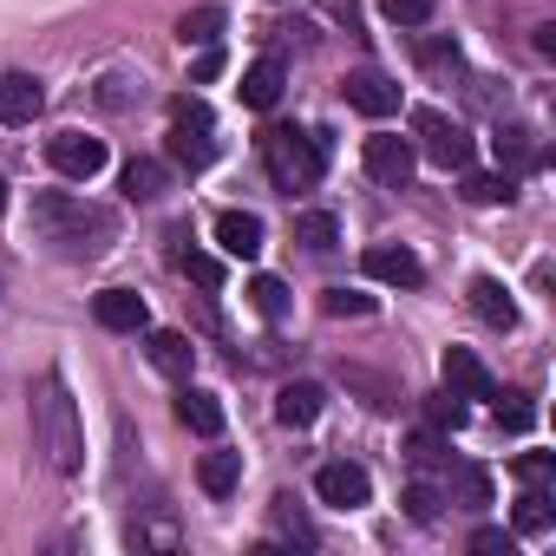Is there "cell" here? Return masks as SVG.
Returning a JSON list of instances; mask_svg holds the SVG:
<instances>
[{
    "label": "cell",
    "mask_w": 556,
    "mask_h": 556,
    "mask_svg": "<svg viewBox=\"0 0 556 556\" xmlns=\"http://www.w3.org/2000/svg\"><path fill=\"white\" fill-rule=\"evenodd\" d=\"M27 229H34V242H47L60 262H92V255H105L112 236H118L112 210H99V203H86V197H73V190H40L34 210H27Z\"/></svg>",
    "instance_id": "1"
},
{
    "label": "cell",
    "mask_w": 556,
    "mask_h": 556,
    "mask_svg": "<svg viewBox=\"0 0 556 556\" xmlns=\"http://www.w3.org/2000/svg\"><path fill=\"white\" fill-rule=\"evenodd\" d=\"M34 445L47 452V465L60 478H73L86 465V426H79V406L60 374H40V387H34Z\"/></svg>",
    "instance_id": "2"
},
{
    "label": "cell",
    "mask_w": 556,
    "mask_h": 556,
    "mask_svg": "<svg viewBox=\"0 0 556 556\" xmlns=\"http://www.w3.org/2000/svg\"><path fill=\"white\" fill-rule=\"evenodd\" d=\"M262 170H268V184L282 197H302L328 170V138L321 131H295V125H268L262 131Z\"/></svg>",
    "instance_id": "3"
},
{
    "label": "cell",
    "mask_w": 556,
    "mask_h": 556,
    "mask_svg": "<svg viewBox=\"0 0 556 556\" xmlns=\"http://www.w3.org/2000/svg\"><path fill=\"white\" fill-rule=\"evenodd\" d=\"M170 164L177 170H210L216 164V118H210L203 99L170 105Z\"/></svg>",
    "instance_id": "4"
},
{
    "label": "cell",
    "mask_w": 556,
    "mask_h": 556,
    "mask_svg": "<svg viewBox=\"0 0 556 556\" xmlns=\"http://www.w3.org/2000/svg\"><path fill=\"white\" fill-rule=\"evenodd\" d=\"M413 138H419V151H426L439 170H471V157H478L471 131H465L458 118H445L439 105H419V112H413Z\"/></svg>",
    "instance_id": "5"
},
{
    "label": "cell",
    "mask_w": 556,
    "mask_h": 556,
    "mask_svg": "<svg viewBox=\"0 0 556 556\" xmlns=\"http://www.w3.org/2000/svg\"><path fill=\"white\" fill-rule=\"evenodd\" d=\"M315 491H321V504H334V510H361V504L374 497V478H367V465L334 458V465L315 471Z\"/></svg>",
    "instance_id": "6"
},
{
    "label": "cell",
    "mask_w": 556,
    "mask_h": 556,
    "mask_svg": "<svg viewBox=\"0 0 556 556\" xmlns=\"http://www.w3.org/2000/svg\"><path fill=\"white\" fill-rule=\"evenodd\" d=\"M47 157H53V170L60 177H99L105 170V138H86V131H60V138H47Z\"/></svg>",
    "instance_id": "7"
},
{
    "label": "cell",
    "mask_w": 556,
    "mask_h": 556,
    "mask_svg": "<svg viewBox=\"0 0 556 556\" xmlns=\"http://www.w3.org/2000/svg\"><path fill=\"white\" fill-rule=\"evenodd\" d=\"M361 164H367V177H374V184H387V190H406L419 157H413V144H406V138H387V131H380V138H367Z\"/></svg>",
    "instance_id": "8"
},
{
    "label": "cell",
    "mask_w": 556,
    "mask_h": 556,
    "mask_svg": "<svg viewBox=\"0 0 556 556\" xmlns=\"http://www.w3.org/2000/svg\"><path fill=\"white\" fill-rule=\"evenodd\" d=\"M361 262H367L374 282H393V289H419V282H426V262H419L406 242H374Z\"/></svg>",
    "instance_id": "9"
},
{
    "label": "cell",
    "mask_w": 556,
    "mask_h": 556,
    "mask_svg": "<svg viewBox=\"0 0 556 556\" xmlns=\"http://www.w3.org/2000/svg\"><path fill=\"white\" fill-rule=\"evenodd\" d=\"M47 112V86L34 73H0V125H34Z\"/></svg>",
    "instance_id": "10"
},
{
    "label": "cell",
    "mask_w": 556,
    "mask_h": 556,
    "mask_svg": "<svg viewBox=\"0 0 556 556\" xmlns=\"http://www.w3.org/2000/svg\"><path fill=\"white\" fill-rule=\"evenodd\" d=\"M348 105L367 112V118H393L400 112V86L380 66H361V73H348Z\"/></svg>",
    "instance_id": "11"
},
{
    "label": "cell",
    "mask_w": 556,
    "mask_h": 556,
    "mask_svg": "<svg viewBox=\"0 0 556 556\" xmlns=\"http://www.w3.org/2000/svg\"><path fill=\"white\" fill-rule=\"evenodd\" d=\"M92 315H99V328H112V334H144V328H151L144 295H131V289H105V295H92Z\"/></svg>",
    "instance_id": "12"
},
{
    "label": "cell",
    "mask_w": 556,
    "mask_h": 556,
    "mask_svg": "<svg viewBox=\"0 0 556 556\" xmlns=\"http://www.w3.org/2000/svg\"><path fill=\"white\" fill-rule=\"evenodd\" d=\"M144 361H151L157 374H170V380H190L197 348H190V334H177V328H151V334H144Z\"/></svg>",
    "instance_id": "13"
},
{
    "label": "cell",
    "mask_w": 556,
    "mask_h": 556,
    "mask_svg": "<svg viewBox=\"0 0 556 556\" xmlns=\"http://www.w3.org/2000/svg\"><path fill=\"white\" fill-rule=\"evenodd\" d=\"M439 374H445V387H452L458 400H491V374H484V361H478L471 348H445Z\"/></svg>",
    "instance_id": "14"
},
{
    "label": "cell",
    "mask_w": 556,
    "mask_h": 556,
    "mask_svg": "<svg viewBox=\"0 0 556 556\" xmlns=\"http://www.w3.org/2000/svg\"><path fill=\"white\" fill-rule=\"evenodd\" d=\"M282 86H289V66L275 60V53H262V60L242 73V105H249V112H268L275 99H282Z\"/></svg>",
    "instance_id": "15"
},
{
    "label": "cell",
    "mask_w": 556,
    "mask_h": 556,
    "mask_svg": "<svg viewBox=\"0 0 556 556\" xmlns=\"http://www.w3.org/2000/svg\"><path fill=\"white\" fill-rule=\"evenodd\" d=\"M216 242H223V255L255 262V255H262V216H249V210H223V216H216Z\"/></svg>",
    "instance_id": "16"
},
{
    "label": "cell",
    "mask_w": 556,
    "mask_h": 556,
    "mask_svg": "<svg viewBox=\"0 0 556 556\" xmlns=\"http://www.w3.org/2000/svg\"><path fill=\"white\" fill-rule=\"evenodd\" d=\"M321 406H328V393L315 380H289L282 393H275V419H282V426H315Z\"/></svg>",
    "instance_id": "17"
},
{
    "label": "cell",
    "mask_w": 556,
    "mask_h": 556,
    "mask_svg": "<svg viewBox=\"0 0 556 556\" xmlns=\"http://www.w3.org/2000/svg\"><path fill=\"white\" fill-rule=\"evenodd\" d=\"M471 315L484 328H517V302H510V289L497 282V275H478L471 282Z\"/></svg>",
    "instance_id": "18"
},
{
    "label": "cell",
    "mask_w": 556,
    "mask_h": 556,
    "mask_svg": "<svg viewBox=\"0 0 556 556\" xmlns=\"http://www.w3.org/2000/svg\"><path fill=\"white\" fill-rule=\"evenodd\" d=\"M170 190V164H157V157H131L125 164V197L131 203H157Z\"/></svg>",
    "instance_id": "19"
},
{
    "label": "cell",
    "mask_w": 556,
    "mask_h": 556,
    "mask_svg": "<svg viewBox=\"0 0 556 556\" xmlns=\"http://www.w3.org/2000/svg\"><path fill=\"white\" fill-rule=\"evenodd\" d=\"M491 151H497V170H504V177H517V170H530V164H536V144H530V131H523V125H497Z\"/></svg>",
    "instance_id": "20"
},
{
    "label": "cell",
    "mask_w": 556,
    "mask_h": 556,
    "mask_svg": "<svg viewBox=\"0 0 556 556\" xmlns=\"http://www.w3.org/2000/svg\"><path fill=\"white\" fill-rule=\"evenodd\" d=\"M197 484H203L210 497H229V491L242 484V452H203V465H197Z\"/></svg>",
    "instance_id": "21"
},
{
    "label": "cell",
    "mask_w": 556,
    "mask_h": 556,
    "mask_svg": "<svg viewBox=\"0 0 556 556\" xmlns=\"http://www.w3.org/2000/svg\"><path fill=\"white\" fill-rule=\"evenodd\" d=\"M177 419H184L197 439H216V432H223V400H216V393H184V400H177Z\"/></svg>",
    "instance_id": "22"
},
{
    "label": "cell",
    "mask_w": 556,
    "mask_h": 556,
    "mask_svg": "<svg viewBox=\"0 0 556 556\" xmlns=\"http://www.w3.org/2000/svg\"><path fill=\"white\" fill-rule=\"evenodd\" d=\"M295 242L315 249V255H328V249L341 242V223H334L328 210H302V216H295Z\"/></svg>",
    "instance_id": "23"
},
{
    "label": "cell",
    "mask_w": 556,
    "mask_h": 556,
    "mask_svg": "<svg viewBox=\"0 0 556 556\" xmlns=\"http://www.w3.org/2000/svg\"><path fill=\"white\" fill-rule=\"evenodd\" d=\"M275 530H282V536H295L302 549H315V543H321V530L308 523V510H302V504H295L289 491H282V497H275Z\"/></svg>",
    "instance_id": "24"
},
{
    "label": "cell",
    "mask_w": 556,
    "mask_h": 556,
    "mask_svg": "<svg viewBox=\"0 0 556 556\" xmlns=\"http://www.w3.org/2000/svg\"><path fill=\"white\" fill-rule=\"evenodd\" d=\"M216 34H223V8H190L177 21V40L184 47H216Z\"/></svg>",
    "instance_id": "25"
},
{
    "label": "cell",
    "mask_w": 556,
    "mask_h": 556,
    "mask_svg": "<svg viewBox=\"0 0 556 556\" xmlns=\"http://www.w3.org/2000/svg\"><path fill=\"white\" fill-rule=\"evenodd\" d=\"M249 302H255L262 321H282V315H289V282H275V275H255V282H249Z\"/></svg>",
    "instance_id": "26"
},
{
    "label": "cell",
    "mask_w": 556,
    "mask_h": 556,
    "mask_svg": "<svg viewBox=\"0 0 556 556\" xmlns=\"http://www.w3.org/2000/svg\"><path fill=\"white\" fill-rule=\"evenodd\" d=\"M465 197H471V203H510V197H517V177H504V170H471V177H465Z\"/></svg>",
    "instance_id": "27"
},
{
    "label": "cell",
    "mask_w": 556,
    "mask_h": 556,
    "mask_svg": "<svg viewBox=\"0 0 556 556\" xmlns=\"http://www.w3.org/2000/svg\"><path fill=\"white\" fill-rule=\"evenodd\" d=\"M426 426H432V432H458V426H465V400H458L452 387L432 393V400H426Z\"/></svg>",
    "instance_id": "28"
},
{
    "label": "cell",
    "mask_w": 556,
    "mask_h": 556,
    "mask_svg": "<svg viewBox=\"0 0 556 556\" xmlns=\"http://www.w3.org/2000/svg\"><path fill=\"white\" fill-rule=\"evenodd\" d=\"M517 530H523V536L549 530V491H543V484H530V491L517 497Z\"/></svg>",
    "instance_id": "29"
},
{
    "label": "cell",
    "mask_w": 556,
    "mask_h": 556,
    "mask_svg": "<svg viewBox=\"0 0 556 556\" xmlns=\"http://www.w3.org/2000/svg\"><path fill=\"white\" fill-rule=\"evenodd\" d=\"M321 315H334V321H341V315L367 321V315H374V295H361V289H328V295H321Z\"/></svg>",
    "instance_id": "30"
},
{
    "label": "cell",
    "mask_w": 556,
    "mask_h": 556,
    "mask_svg": "<svg viewBox=\"0 0 556 556\" xmlns=\"http://www.w3.org/2000/svg\"><path fill=\"white\" fill-rule=\"evenodd\" d=\"M177 268L190 275L197 289H223V262H216V255H203V249H184V255H177Z\"/></svg>",
    "instance_id": "31"
},
{
    "label": "cell",
    "mask_w": 556,
    "mask_h": 556,
    "mask_svg": "<svg viewBox=\"0 0 556 556\" xmlns=\"http://www.w3.org/2000/svg\"><path fill=\"white\" fill-rule=\"evenodd\" d=\"M432 8H439V0H380V14H387L393 27H426Z\"/></svg>",
    "instance_id": "32"
},
{
    "label": "cell",
    "mask_w": 556,
    "mask_h": 556,
    "mask_svg": "<svg viewBox=\"0 0 556 556\" xmlns=\"http://www.w3.org/2000/svg\"><path fill=\"white\" fill-rule=\"evenodd\" d=\"M497 426H504V432H530V426H536V406H530L523 393H504V400H497Z\"/></svg>",
    "instance_id": "33"
},
{
    "label": "cell",
    "mask_w": 556,
    "mask_h": 556,
    "mask_svg": "<svg viewBox=\"0 0 556 556\" xmlns=\"http://www.w3.org/2000/svg\"><path fill=\"white\" fill-rule=\"evenodd\" d=\"M400 504H406V517H413V523H432V517H439V491H432V484H406V497H400Z\"/></svg>",
    "instance_id": "34"
},
{
    "label": "cell",
    "mask_w": 556,
    "mask_h": 556,
    "mask_svg": "<svg viewBox=\"0 0 556 556\" xmlns=\"http://www.w3.org/2000/svg\"><path fill=\"white\" fill-rule=\"evenodd\" d=\"M471 549H478V556H497V549L510 556V549H517V530H504V523H484V530H471Z\"/></svg>",
    "instance_id": "35"
},
{
    "label": "cell",
    "mask_w": 556,
    "mask_h": 556,
    "mask_svg": "<svg viewBox=\"0 0 556 556\" xmlns=\"http://www.w3.org/2000/svg\"><path fill=\"white\" fill-rule=\"evenodd\" d=\"M413 465H445V439L439 432H413Z\"/></svg>",
    "instance_id": "36"
},
{
    "label": "cell",
    "mask_w": 556,
    "mask_h": 556,
    "mask_svg": "<svg viewBox=\"0 0 556 556\" xmlns=\"http://www.w3.org/2000/svg\"><path fill=\"white\" fill-rule=\"evenodd\" d=\"M432 73H458V47H445V40H426V53H419Z\"/></svg>",
    "instance_id": "37"
},
{
    "label": "cell",
    "mask_w": 556,
    "mask_h": 556,
    "mask_svg": "<svg viewBox=\"0 0 556 556\" xmlns=\"http://www.w3.org/2000/svg\"><path fill=\"white\" fill-rule=\"evenodd\" d=\"M131 543H138V549H144V543H164V549H170L177 530H170V523H131Z\"/></svg>",
    "instance_id": "38"
},
{
    "label": "cell",
    "mask_w": 556,
    "mask_h": 556,
    "mask_svg": "<svg viewBox=\"0 0 556 556\" xmlns=\"http://www.w3.org/2000/svg\"><path fill=\"white\" fill-rule=\"evenodd\" d=\"M216 73H223V53H216V47H203V53H197V66H190V79H197V86H210Z\"/></svg>",
    "instance_id": "39"
},
{
    "label": "cell",
    "mask_w": 556,
    "mask_h": 556,
    "mask_svg": "<svg viewBox=\"0 0 556 556\" xmlns=\"http://www.w3.org/2000/svg\"><path fill=\"white\" fill-rule=\"evenodd\" d=\"M517 478H523V484H549V458H543V452L517 458Z\"/></svg>",
    "instance_id": "40"
},
{
    "label": "cell",
    "mask_w": 556,
    "mask_h": 556,
    "mask_svg": "<svg viewBox=\"0 0 556 556\" xmlns=\"http://www.w3.org/2000/svg\"><path fill=\"white\" fill-rule=\"evenodd\" d=\"M0 210H8V177H0Z\"/></svg>",
    "instance_id": "41"
}]
</instances>
